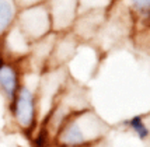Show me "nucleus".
<instances>
[{"instance_id": "f03ea898", "label": "nucleus", "mask_w": 150, "mask_h": 147, "mask_svg": "<svg viewBox=\"0 0 150 147\" xmlns=\"http://www.w3.org/2000/svg\"><path fill=\"white\" fill-rule=\"evenodd\" d=\"M37 87H38V83L33 86L24 77L23 84L17 91V94L14 95V98L10 102H7L8 114H10L14 126L18 129V132L28 137L34 133V130L38 128L39 122H41Z\"/></svg>"}, {"instance_id": "0eeeda50", "label": "nucleus", "mask_w": 150, "mask_h": 147, "mask_svg": "<svg viewBox=\"0 0 150 147\" xmlns=\"http://www.w3.org/2000/svg\"><path fill=\"white\" fill-rule=\"evenodd\" d=\"M80 42H81V41H80L72 31L63 32V34H58L48 69L66 67V64L73 59Z\"/></svg>"}, {"instance_id": "9d476101", "label": "nucleus", "mask_w": 150, "mask_h": 147, "mask_svg": "<svg viewBox=\"0 0 150 147\" xmlns=\"http://www.w3.org/2000/svg\"><path fill=\"white\" fill-rule=\"evenodd\" d=\"M125 125L136 134V137L139 140H146V139L150 137V128L147 126V123L144 122L143 115L132 116V118H129L128 121L125 122Z\"/></svg>"}, {"instance_id": "6e6552de", "label": "nucleus", "mask_w": 150, "mask_h": 147, "mask_svg": "<svg viewBox=\"0 0 150 147\" xmlns=\"http://www.w3.org/2000/svg\"><path fill=\"white\" fill-rule=\"evenodd\" d=\"M20 8L17 0H0V38L16 25Z\"/></svg>"}, {"instance_id": "f8f14e48", "label": "nucleus", "mask_w": 150, "mask_h": 147, "mask_svg": "<svg viewBox=\"0 0 150 147\" xmlns=\"http://www.w3.org/2000/svg\"><path fill=\"white\" fill-rule=\"evenodd\" d=\"M104 141H100V143H94V144H88V146H81V147H103Z\"/></svg>"}, {"instance_id": "1a4fd4ad", "label": "nucleus", "mask_w": 150, "mask_h": 147, "mask_svg": "<svg viewBox=\"0 0 150 147\" xmlns=\"http://www.w3.org/2000/svg\"><path fill=\"white\" fill-rule=\"evenodd\" d=\"M126 13L132 17L133 21L150 23V0H114Z\"/></svg>"}, {"instance_id": "39448f33", "label": "nucleus", "mask_w": 150, "mask_h": 147, "mask_svg": "<svg viewBox=\"0 0 150 147\" xmlns=\"http://www.w3.org/2000/svg\"><path fill=\"white\" fill-rule=\"evenodd\" d=\"M24 66L21 62L4 59L0 64V94L10 102L20 90L24 80Z\"/></svg>"}, {"instance_id": "423d86ee", "label": "nucleus", "mask_w": 150, "mask_h": 147, "mask_svg": "<svg viewBox=\"0 0 150 147\" xmlns=\"http://www.w3.org/2000/svg\"><path fill=\"white\" fill-rule=\"evenodd\" d=\"M1 42V51L4 59L14 60V62H24L30 53L33 42L23 34L17 25H14L0 38Z\"/></svg>"}, {"instance_id": "7ed1b4c3", "label": "nucleus", "mask_w": 150, "mask_h": 147, "mask_svg": "<svg viewBox=\"0 0 150 147\" xmlns=\"http://www.w3.org/2000/svg\"><path fill=\"white\" fill-rule=\"evenodd\" d=\"M16 25L23 31V34L31 42L45 38L53 32L51 16L45 3L21 7L17 16Z\"/></svg>"}, {"instance_id": "f257e3e1", "label": "nucleus", "mask_w": 150, "mask_h": 147, "mask_svg": "<svg viewBox=\"0 0 150 147\" xmlns=\"http://www.w3.org/2000/svg\"><path fill=\"white\" fill-rule=\"evenodd\" d=\"M107 122L90 107L80 109L66 119L53 136L55 147H81L105 140Z\"/></svg>"}, {"instance_id": "9b49d317", "label": "nucleus", "mask_w": 150, "mask_h": 147, "mask_svg": "<svg viewBox=\"0 0 150 147\" xmlns=\"http://www.w3.org/2000/svg\"><path fill=\"white\" fill-rule=\"evenodd\" d=\"M46 0H17V3L20 4V7H28V6H34V4H41V3H45Z\"/></svg>"}, {"instance_id": "20e7f679", "label": "nucleus", "mask_w": 150, "mask_h": 147, "mask_svg": "<svg viewBox=\"0 0 150 147\" xmlns=\"http://www.w3.org/2000/svg\"><path fill=\"white\" fill-rule=\"evenodd\" d=\"M45 6L51 16L53 32L63 34L72 31L80 16V0H46Z\"/></svg>"}]
</instances>
